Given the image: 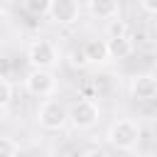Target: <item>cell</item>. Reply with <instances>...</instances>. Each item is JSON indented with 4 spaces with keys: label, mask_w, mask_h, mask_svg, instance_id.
<instances>
[{
    "label": "cell",
    "mask_w": 157,
    "mask_h": 157,
    "mask_svg": "<svg viewBox=\"0 0 157 157\" xmlns=\"http://www.w3.org/2000/svg\"><path fill=\"white\" fill-rule=\"evenodd\" d=\"M105 140H108L110 147H115L118 152L125 155V152H130V150H135V147L140 145V140H142V128H140L137 120L118 118L115 123L108 125V130H105Z\"/></svg>",
    "instance_id": "1"
},
{
    "label": "cell",
    "mask_w": 157,
    "mask_h": 157,
    "mask_svg": "<svg viewBox=\"0 0 157 157\" xmlns=\"http://www.w3.org/2000/svg\"><path fill=\"white\" fill-rule=\"evenodd\" d=\"M101 120V108L91 98H78L71 105H66V123L74 130H91Z\"/></svg>",
    "instance_id": "2"
},
{
    "label": "cell",
    "mask_w": 157,
    "mask_h": 157,
    "mask_svg": "<svg viewBox=\"0 0 157 157\" xmlns=\"http://www.w3.org/2000/svg\"><path fill=\"white\" fill-rule=\"evenodd\" d=\"M27 61L37 71H52L59 64V49L52 39H34L27 47Z\"/></svg>",
    "instance_id": "3"
},
{
    "label": "cell",
    "mask_w": 157,
    "mask_h": 157,
    "mask_svg": "<svg viewBox=\"0 0 157 157\" xmlns=\"http://www.w3.org/2000/svg\"><path fill=\"white\" fill-rule=\"evenodd\" d=\"M37 123H39V128H44L49 132L64 130L69 125L66 123V105L56 98H44L37 108Z\"/></svg>",
    "instance_id": "4"
},
{
    "label": "cell",
    "mask_w": 157,
    "mask_h": 157,
    "mask_svg": "<svg viewBox=\"0 0 157 157\" xmlns=\"http://www.w3.org/2000/svg\"><path fill=\"white\" fill-rule=\"evenodd\" d=\"M25 88L29 96L34 98H52L54 91H56V76L54 71H37V69H29L27 78H25Z\"/></svg>",
    "instance_id": "5"
},
{
    "label": "cell",
    "mask_w": 157,
    "mask_h": 157,
    "mask_svg": "<svg viewBox=\"0 0 157 157\" xmlns=\"http://www.w3.org/2000/svg\"><path fill=\"white\" fill-rule=\"evenodd\" d=\"M81 12H83V7L76 0H49L47 17L54 25H74V22H78Z\"/></svg>",
    "instance_id": "6"
},
{
    "label": "cell",
    "mask_w": 157,
    "mask_h": 157,
    "mask_svg": "<svg viewBox=\"0 0 157 157\" xmlns=\"http://www.w3.org/2000/svg\"><path fill=\"white\" fill-rule=\"evenodd\" d=\"M130 96L135 101H152L157 96V78L152 74H135L130 78Z\"/></svg>",
    "instance_id": "7"
},
{
    "label": "cell",
    "mask_w": 157,
    "mask_h": 157,
    "mask_svg": "<svg viewBox=\"0 0 157 157\" xmlns=\"http://www.w3.org/2000/svg\"><path fill=\"white\" fill-rule=\"evenodd\" d=\"M81 7H86L88 15L96 17V20H108L110 22V20L120 17V2H115V0H88Z\"/></svg>",
    "instance_id": "8"
},
{
    "label": "cell",
    "mask_w": 157,
    "mask_h": 157,
    "mask_svg": "<svg viewBox=\"0 0 157 157\" xmlns=\"http://www.w3.org/2000/svg\"><path fill=\"white\" fill-rule=\"evenodd\" d=\"M81 54H83V61L86 64H105L108 61V49H105V39H86L83 47H81Z\"/></svg>",
    "instance_id": "9"
},
{
    "label": "cell",
    "mask_w": 157,
    "mask_h": 157,
    "mask_svg": "<svg viewBox=\"0 0 157 157\" xmlns=\"http://www.w3.org/2000/svg\"><path fill=\"white\" fill-rule=\"evenodd\" d=\"M105 49H108V59H128L135 52V44L128 37H108L105 39Z\"/></svg>",
    "instance_id": "10"
},
{
    "label": "cell",
    "mask_w": 157,
    "mask_h": 157,
    "mask_svg": "<svg viewBox=\"0 0 157 157\" xmlns=\"http://www.w3.org/2000/svg\"><path fill=\"white\" fill-rule=\"evenodd\" d=\"M22 10L34 15V17H42L49 12V0H25L22 2Z\"/></svg>",
    "instance_id": "11"
},
{
    "label": "cell",
    "mask_w": 157,
    "mask_h": 157,
    "mask_svg": "<svg viewBox=\"0 0 157 157\" xmlns=\"http://www.w3.org/2000/svg\"><path fill=\"white\" fill-rule=\"evenodd\" d=\"M17 155V142L7 135H0V157H15Z\"/></svg>",
    "instance_id": "12"
},
{
    "label": "cell",
    "mask_w": 157,
    "mask_h": 157,
    "mask_svg": "<svg viewBox=\"0 0 157 157\" xmlns=\"http://www.w3.org/2000/svg\"><path fill=\"white\" fill-rule=\"evenodd\" d=\"M12 103V83L7 78H0V110Z\"/></svg>",
    "instance_id": "13"
},
{
    "label": "cell",
    "mask_w": 157,
    "mask_h": 157,
    "mask_svg": "<svg viewBox=\"0 0 157 157\" xmlns=\"http://www.w3.org/2000/svg\"><path fill=\"white\" fill-rule=\"evenodd\" d=\"M108 37H128V25L123 20H110L108 22Z\"/></svg>",
    "instance_id": "14"
},
{
    "label": "cell",
    "mask_w": 157,
    "mask_h": 157,
    "mask_svg": "<svg viewBox=\"0 0 157 157\" xmlns=\"http://www.w3.org/2000/svg\"><path fill=\"white\" fill-rule=\"evenodd\" d=\"M12 74V61L7 56H0V78H10Z\"/></svg>",
    "instance_id": "15"
},
{
    "label": "cell",
    "mask_w": 157,
    "mask_h": 157,
    "mask_svg": "<svg viewBox=\"0 0 157 157\" xmlns=\"http://www.w3.org/2000/svg\"><path fill=\"white\" fill-rule=\"evenodd\" d=\"M140 10H145L147 15H157V5H155V2H147V0L140 2Z\"/></svg>",
    "instance_id": "16"
},
{
    "label": "cell",
    "mask_w": 157,
    "mask_h": 157,
    "mask_svg": "<svg viewBox=\"0 0 157 157\" xmlns=\"http://www.w3.org/2000/svg\"><path fill=\"white\" fill-rule=\"evenodd\" d=\"M7 22H10V15H7L5 5H0V29H5V27H7Z\"/></svg>",
    "instance_id": "17"
},
{
    "label": "cell",
    "mask_w": 157,
    "mask_h": 157,
    "mask_svg": "<svg viewBox=\"0 0 157 157\" xmlns=\"http://www.w3.org/2000/svg\"><path fill=\"white\" fill-rule=\"evenodd\" d=\"M83 157H110V155H108L105 150H101V147H93V150H88Z\"/></svg>",
    "instance_id": "18"
},
{
    "label": "cell",
    "mask_w": 157,
    "mask_h": 157,
    "mask_svg": "<svg viewBox=\"0 0 157 157\" xmlns=\"http://www.w3.org/2000/svg\"><path fill=\"white\" fill-rule=\"evenodd\" d=\"M34 157H44V155H34Z\"/></svg>",
    "instance_id": "19"
},
{
    "label": "cell",
    "mask_w": 157,
    "mask_h": 157,
    "mask_svg": "<svg viewBox=\"0 0 157 157\" xmlns=\"http://www.w3.org/2000/svg\"><path fill=\"white\" fill-rule=\"evenodd\" d=\"M118 157H128V155H118Z\"/></svg>",
    "instance_id": "20"
}]
</instances>
